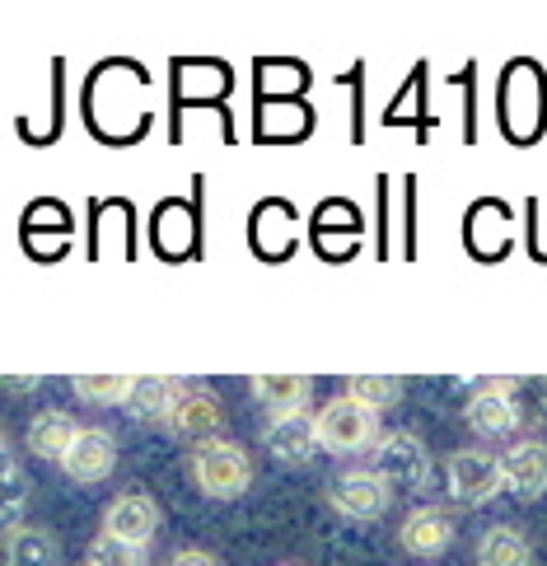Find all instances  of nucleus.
I'll return each mask as SVG.
<instances>
[{"label": "nucleus", "mask_w": 547, "mask_h": 566, "mask_svg": "<svg viewBox=\"0 0 547 566\" xmlns=\"http://www.w3.org/2000/svg\"><path fill=\"white\" fill-rule=\"evenodd\" d=\"M314 421H318V444H323L328 454H365V450L375 454V444L383 440L379 412H370V408H365V402H356L351 394L333 398Z\"/></svg>", "instance_id": "1"}, {"label": "nucleus", "mask_w": 547, "mask_h": 566, "mask_svg": "<svg viewBox=\"0 0 547 566\" xmlns=\"http://www.w3.org/2000/svg\"><path fill=\"white\" fill-rule=\"evenodd\" d=\"M192 478L197 488L215 501H234L253 488V459L234 440H207L192 454Z\"/></svg>", "instance_id": "2"}, {"label": "nucleus", "mask_w": 547, "mask_h": 566, "mask_svg": "<svg viewBox=\"0 0 547 566\" xmlns=\"http://www.w3.org/2000/svg\"><path fill=\"white\" fill-rule=\"evenodd\" d=\"M370 469L389 482V488H425V478H431V454H425V444L417 431H389L379 444H375V463Z\"/></svg>", "instance_id": "3"}, {"label": "nucleus", "mask_w": 547, "mask_h": 566, "mask_svg": "<svg viewBox=\"0 0 547 566\" xmlns=\"http://www.w3.org/2000/svg\"><path fill=\"white\" fill-rule=\"evenodd\" d=\"M444 473H450V492H454L459 505H486L496 492H505L501 459L486 454V450H459V454H450Z\"/></svg>", "instance_id": "4"}, {"label": "nucleus", "mask_w": 547, "mask_h": 566, "mask_svg": "<svg viewBox=\"0 0 547 566\" xmlns=\"http://www.w3.org/2000/svg\"><path fill=\"white\" fill-rule=\"evenodd\" d=\"M328 505L341 515H351V520H375L393 505V488L375 469H347L341 478H333Z\"/></svg>", "instance_id": "5"}, {"label": "nucleus", "mask_w": 547, "mask_h": 566, "mask_svg": "<svg viewBox=\"0 0 547 566\" xmlns=\"http://www.w3.org/2000/svg\"><path fill=\"white\" fill-rule=\"evenodd\" d=\"M104 534L132 543V548H150L159 534V505L146 492H122L104 511Z\"/></svg>", "instance_id": "6"}, {"label": "nucleus", "mask_w": 547, "mask_h": 566, "mask_svg": "<svg viewBox=\"0 0 547 566\" xmlns=\"http://www.w3.org/2000/svg\"><path fill=\"white\" fill-rule=\"evenodd\" d=\"M117 463V444L104 427H80V436L71 440V450L61 454V473L71 482H104Z\"/></svg>", "instance_id": "7"}, {"label": "nucleus", "mask_w": 547, "mask_h": 566, "mask_svg": "<svg viewBox=\"0 0 547 566\" xmlns=\"http://www.w3.org/2000/svg\"><path fill=\"white\" fill-rule=\"evenodd\" d=\"M165 431L173 440H192V444L215 440V431H220V398L207 394V389H188L173 402V412L165 417Z\"/></svg>", "instance_id": "8"}, {"label": "nucleus", "mask_w": 547, "mask_h": 566, "mask_svg": "<svg viewBox=\"0 0 547 566\" xmlns=\"http://www.w3.org/2000/svg\"><path fill=\"white\" fill-rule=\"evenodd\" d=\"M262 444L272 450V459L291 463V469H299V463H309L323 444H318V421L309 412H295V417H276L267 431H262Z\"/></svg>", "instance_id": "9"}, {"label": "nucleus", "mask_w": 547, "mask_h": 566, "mask_svg": "<svg viewBox=\"0 0 547 566\" xmlns=\"http://www.w3.org/2000/svg\"><path fill=\"white\" fill-rule=\"evenodd\" d=\"M501 469H505V492H515L519 501H538L547 492V444L543 440L511 444Z\"/></svg>", "instance_id": "10"}, {"label": "nucleus", "mask_w": 547, "mask_h": 566, "mask_svg": "<svg viewBox=\"0 0 547 566\" xmlns=\"http://www.w3.org/2000/svg\"><path fill=\"white\" fill-rule=\"evenodd\" d=\"M398 543H402V548H408L412 557H440V553L454 543V520L444 515L440 505H417L412 515H402Z\"/></svg>", "instance_id": "11"}, {"label": "nucleus", "mask_w": 547, "mask_h": 566, "mask_svg": "<svg viewBox=\"0 0 547 566\" xmlns=\"http://www.w3.org/2000/svg\"><path fill=\"white\" fill-rule=\"evenodd\" d=\"M463 421H469L477 436H511L519 427V402H515V394L505 389V384H492V389H482V394L469 398Z\"/></svg>", "instance_id": "12"}, {"label": "nucleus", "mask_w": 547, "mask_h": 566, "mask_svg": "<svg viewBox=\"0 0 547 566\" xmlns=\"http://www.w3.org/2000/svg\"><path fill=\"white\" fill-rule=\"evenodd\" d=\"M253 398L262 402V408L276 417H295L309 408V394H314V379H304V375H253Z\"/></svg>", "instance_id": "13"}, {"label": "nucleus", "mask_w": 547, "mask_h": 566, "mask_svg": "<svg viewBox=\"0 0 547 566\" xmlns=\"http://www.w3.org/2000/svg\"><path fill=\"white\" fill-rule=\"evenodd\" d=\"M188 394L178 379H169V375H146V379H136V394H132V402H127V412L132 417H140V421H159L165 427V417L173 412V402Z\"/></svg>", "instance_id": "14"}, {"label": "nucleus", "mask_w": 547, "mask_h": 566, "mask_svg": "<svg viewBox=\"0 0 547 566\" xmlns=\"http://www.w3.org/2000/svg\"><path fill=\"white\" fill-rule=\"evenodd\" d=\"M477 566H534V548L515 524H492L477 543Z\"/></svg>", "instance_id": "15"}, {"label": "nucleus", "mask_w": 547, "mask_h": 566, "mask_svg": "<svg viewBox=\"0 0 547 566\" xmlns=\"http://www.w3.org/2000/svg\"><path fill=\"white\" fill-rule=\"evenodd\" d=\"M80 436V427L71 421V412H61V408H48V412H38L33 417V427H29V450L38 459H56L71 450V440Z\"/></svg>", "instance_id": "16"}, {"label": "nucleus", "mask_w": 547, "mask_h": 566, "mask_svg": "<svg viewBox=\"0 0 547 566\" xmlns=\"http://www.w3.org/2000/svg\"><path fill=\"white\" fill-rule=\"evenodd\" d=\"M6 557L10 566H56V538L48 530H33V524H14L6 538Z\"/></svg>", "instance_id": "17"}, {"label": "nucleus", "mask_w": 547, "mask_h": 566, "mask_svg": "<svg viewBox=\"0 0 547 566\" xmlns=\"http://www.w3.org/2000/svg\"><path fill=\"white\" fill-rule=\"evenodd\" d=\"M75 394L85 402H108V408H127L136 394V375H80Z\"/></svg>", "instance_id": "18"}, {"label": "nucleus", "mask_w": 547, "mask_h": 566, "mask_svg": "<svg viewBox=\"0 0 547 566\" xmlns=\"http://www.w3.org/2000/svg\"><path fill=\"white\" fill-rule=\"evenodd\" d=\"M347 394L356 402H365L370 412H389L393 402L402 398V379H389V375H356L347 379Z\"/></svg>", "instance_id": "19"}, {"label": "nucleus", "mask_w": 547, "mask_h": 566, "mask_svg": "<svg viewBox=\"0 0 547 566\" xmlns=\"http://www.w3.org/2000/svg\"><path fill=\"white\" fill-rule=\"evenodd\" d=\"M146 548H132V543H122L113 534H98L90 543V553H85V566H146V557H140Z\"/></svg>", "instance_id": "20"}, {"label": "nucleus", "mask_w": 547, "mask_h": 566, "mask_svg": "<svg viewBox=\"0 0 547 566\" xmlns=\"http://www.w3.org/2000/svg\"><path fill=\"white\" fill-rule=\"evenodd\" d=\"M169 566H220V562H215L207 548H182V553L169 557Z\"/></svg>", "instance_id": "21"}]
</instances>
